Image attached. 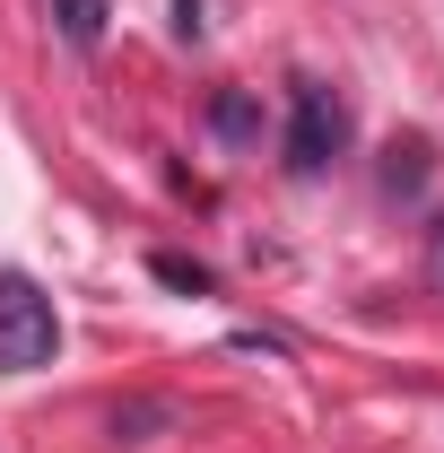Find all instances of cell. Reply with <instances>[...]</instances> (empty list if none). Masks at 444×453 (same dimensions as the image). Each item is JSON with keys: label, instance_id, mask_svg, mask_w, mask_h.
<instances>
[{"label": "cell", "instance_id": "1", "mask_svg": "<svg viewBox=\"0 0 444 453\" xmlns=\"http://www.w3.org/2000/svg\"><path fill=\"white\" fill-rule=\"evenodd\" d=\"M61 357V314L27 271H0V375H35Z\"/></svg>", "mask_w": 444, "mask_h": 453}, {"label": "cell", "instance_id": "2", "mask_svg": "<svg viewBox=\"0 0 444 453\" xmlns=\"http://www.w3.org/2000/svg\"><path fill=\"white\" fill-rule=\"evenodd\" d=\"M348 149V105L323 79H296V113H287V174H323Z\"/></svg>", "mask_w": 444, "mask_h": 453}, {"label": "cell", "instance_id": "7", "mask_svg": "<svg viewBox=\"0 0 444 453\" xmlns=\"http://www.w3.org/2000/svg\"><path fill=\"white\" fill-rule=\"evenodd\" d=\"M140 427H166V401H131V410H113V436H122V445H149Z\"/></svg>", "mask_w": 444, "mask_h": 453}, {"label": "cell", "instance_id": "4", "mask_svg": "<svg viewBox=\"0 0 444 453\" xmlns=\"http://www.w3.org/2000/svg\"><path fill=\"white\" fill-rule=\"evenodd\" d=\"M384 192H401V201H418V192H427V140H418V131L384 149Z\"/></svg>", "mask_w": 444, "mask_h": 453}, {"label": "cell", "instance_id": "9", "mask_svg": "<svg viewBox=\"0 0 444 453\" xmlns=\"http://www.w3.org/2000/svg\"><path fill=\"white\" fill-rule=\"evenodd\" d=\"M174 35H183V44L201 35V0H174Z\"/></svg>", "mask_w": 444, "mask_h": 453}, {"label": "cell", "instance_id": "6", "mask_svg": "<svg viewBox=\"0 0 444 453\" xmlns=\"http://www.w3.org/2000/svg\"><path fill=\"white\" fill-rule=\"evenodd\" d=\"M149 271L174 288V296H210V271L192 262V253H149Z\"/></svg>", "mask_w": 444, "mask_h": 453}, {"label": "cell", "instance_id": "3", "mask_svg": "<svg viewBox=\"0 0 444 453\" xmlns=\"http://www.w3.org/2000/svg\"><path fill=\"white\" fill-rule=\"evenodd\" d=\"M210 131H218L226 149H253V140H262V96H253V88H218V96H210Z\"/></svg>", "mask_w": 444, "mask_h": 453}, {"label": "cell", "instance_id": "8", "mask_svg": "<svg viewBox=\"0 0 444 453\" xmlns=\"http://www.w3.org/2000/svg\"><path fill=\"white\" fill-rule=\"evenodd\" d=\"M427 280H436V296H444V219L427 226Z\"/></svg>", "mask_w": 444, "mask_h": 453}, {"label": "cell", "instance_id": "5", "mask_svg": "<svg viewBox=\"0 0 444 453\" xmlns=\"http://www.w3.org/2000/svg\"><path fill=\"white\" fill-rule=\"evenodd\" d=\"M105 18H113L105 0H53V27L79 44V53H96V44H105Z\"/></svg>", "mask_w": 444, "mask_h": 453}]
</instances>
